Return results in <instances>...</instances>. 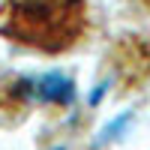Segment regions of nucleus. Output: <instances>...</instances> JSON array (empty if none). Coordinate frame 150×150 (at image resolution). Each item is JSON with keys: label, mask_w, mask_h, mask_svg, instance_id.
I'll return each mask as SVG.
<instances>
[{"label": "nucleus", "mask_w": 150, "mask_h": 150, "mask_svg": "<svg viewBox=\"0 0 150 150\" xmlns=\"http://www.w3.org/2000/svg\"><path fill=\"white\" fill-rule=\"evenodd\" d=\"M87 30V0H0V33L27 48L57 54Z\"/></svg>", "instance_id": "nucleus-1"}]
</instances>
